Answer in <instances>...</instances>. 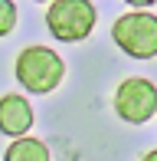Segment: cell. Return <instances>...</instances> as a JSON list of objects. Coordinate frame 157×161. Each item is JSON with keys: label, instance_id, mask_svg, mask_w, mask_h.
Instances as JSON below:
<instances>
[{"label": "cell", "instance_id": "6da1fadb", "mask_svg": "<svg viewBox=\"0 0 157 161\" xmlns=\"http://www.w3.org/2000/svg\"><path fill=\"white\" fill-rule=\"evenodd\" d=\"M13 76L33 96H49L53 89H59L66 79V63L56 49L49 46H26L20 49L17 63H13Z\"/></svg>", "mask_w": 157, "mask_h": 161}, {"label": "cell", "instance_id": "7a4b0ae2", "mask_svg": "<svg viewBox=\"0 0 157 161\" xmlns=\"http://www.w3.org/2000/svg\"><path fill=\"white\" fill-rule=\"evenodd\" d=\"M111 40L131 59H154L157 56V17L147 10L121 13L111 23Z\"/></svg>", "mask_w": 157, "mask_h": 161}, {"label": "cell", "instance_id": "3957f363", "mask_svg": "<svg viewBox=\"0 0 157 161\" xmlns=\"http://www.w3.org/2000/svg\"><path fill=\"white\" fill-rule=\"evenodd\" d=\"M95 3L92 0H49L46 30L59 43H82L95 30Z\"/></svg>", "mask_w": 157, "mask_h": 161}, {"label": "cell", "instance_id": "277c9868", "mask_svg": "<svg viewBox=\"0 0 157 161\" xmlns=\"http://www.w3.org/2000/svg\"><path fill=\"white\" fill-rule=\"evenodd\" d=\"M115 112L128 125H144L157 115V86L144 76H131L115 89Z\"/></svg>", "mask_w": 157, "mask_h": 161}, {"label": "cell", "instance_id": "5b68a950", "mask_svg": "<svg viewBox=\"0 0 157 161\" xmlns=\"http://www.w3.org/2000/svg\"><path fill=\"white\" fill-rule=\"evenodd\" d=\"M33 128V105L26 102V96H0V131L10 138H20Z\"/></svg>", "mask_w": 157, "mask_h": 161}, {"label": "cell", "instance_id": "8992f818", "mask_svg": "<svg viewBox=\"0 0 157 161\" xmlns=\"http://www.w3.org/2000/svg\"><path fill=\"white\" fill-rule=\"evenodd\" d=\"M3 161H49V148L39 138L20 135V138H13L10 148L3 151Z\"/></svg>", "mask_w": 157, "mask_h": 161}, {"label": "cell", "instance_id": "52a82bcc", "mask_svg": "<svg viewBox=\"0 0 157 161\" xmlns=\"http://www.w3.org/2000/svg\"><path fill=\"white\" fill-rule=\"evenodd\" d=\"M17 26V3L13 0H0V36H10Z\"/></svg>", "mask_w": 157, "mask_h": 161}, {"label": "cell", "instance_id": "ba28073f", "mask_svg": "<svg viewBox=\"0 0 157 161\" xmlns=\"http://www.w3.org/2000/svg\"><path fill=\"white\" fill-rule=\"evenodd\" d=\"M128 7H134V10H147V7H154L157 0H124Z\"/></svg>", "mask_w": 157, "mask_h": 161}, {"label": "cell", "instance_id": "9c48e42d", "mask_svg": "<svg viewBox=\"0 0 157 161\" xmlns=\"http://www.w3.org/2000/svg\"><path fill=\"white\" fill-rule=\"evenodd\" d=\"M141 161H157V148H151V151H147V155L141 158Z\"/></svg>", "mask_w": 157, "mask_h": 161}, {"label": "cell", "instance_id": "30bf717a", "mask_svg": "<svg viewBox=\"0 0 157 161\" xmlns=\"http://www.w3.org/2000/svg\"><path fill=\"white\" fill-rule=\"evenodd\" d=\"M36 3H49V0H36Z\"/></svg>", "mask_w": 157, "mask_h": 161}]
</instances>
